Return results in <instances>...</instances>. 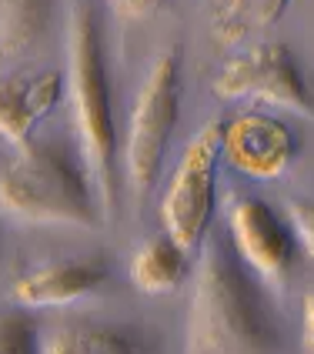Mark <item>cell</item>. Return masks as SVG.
Wrapping results in <instances>:
<instances>
[{
  "instance_id": "1",
  "label": "cell",
  "mask_w": 314,
  "mask_h": 354,
  "mask_svg": "<svg viewBox=\"0 0 314 354\" xmlns=\"http://www.w3.org/2000/svg\"><path fill=\"white\" fill-rule=\"evenodd\" d=\"M237 251L221 237H204L187 315V354H277V328L268 297L261 295Z\"/></svg>"
},
{
  "instance_id": "16",
  "label": "cell",
  "mask_w": 314,
  "mask_h": 354,
  "mask_svg": "<svg viewBox=\"0 0 314 354\" xmlns=\"http://www.w3.org/2000/svg\"><path fill=\"white\" fill-rule=\"evenodd\" d=\"M288 224L308 257H314V201H288Z\"/></svg>"
},
{
  "instance_id": "12",
  "label": "cell",
  "mask_w": 314,
  "mask_h": 354,
  "mask_svg": "<svg viewBox=\"0 0 314 354\" xmlns=\"http://www.w3.org/2000/svg\"><path fill=\"white\" fill-rule=\"evenodd\" d=\"M291 0H217L214 17H211V37L221 47L241 44L251 34L268 30L281 20Z\"/></svg>"
},
{
  "instance_id": "2",
  "label": "cell",
  "mask_w": 314,
  "mask_h": 354,
  "mask_svg": "<svg viewBox=\"0 0 314 354\" xmlns=\"http://www.w3.org/2000/svg\"><path fill=\"white\" fill-rule=\"evenodd\" d=\"M67 91L74 107L80 164L94 184L104 221L118 214V127L111 80L100 50V30L87 0H74L67 27Z\"/></svg>"
},
{
  "instance_id": "4",
  "label": "cell",
  "mask_w": 314,
  "mask_h": 354,
  "mask_svg": "<svg viewBox=\"0 0 314 354\" xmlns=\"http://www.w3.org/2000/svg\"><path fill=\"white\" fill-rule=\"evenodd\" d=\"M177 111H181V50L171 47L151 64L127 127L124 144V171L127 184L138 197H144L160 177L167 147L174 138Z\"/></svg>"
},
{
  "instance_id": "8",
  "label": "cell",
  "mask_w": 314,
  "mask_h": 354,
  "mask_svg": "<svg viewBox=\"0 0 314 354\" xmlns=\"http://www.w3.org/2000/svg\"><path fill=\"white\" fill-rule=\"evenodd\" d=\"M224 158L241 174L255 180H275L288 174L297 158V138L284 120L271 114H237L224 124Z\"/></svg>"
},
{
  "instance_id": "14",
  "label": "cell",
  "mask_w": 314,
  "mask_h": 354,
  "mask_svg": "<svg viewBox=\"0 0 314 354\" xmlns=\"http://www.w3.org/2000/svg\"><path fill=\"white\" fill-rule=\"evenodd\" d=\"M40 354H144L131 335L104 324H67L50 331Z\"/></svg>"
},
{
  "instance_id": "7",
  "label": "cell",
  "mask_w": 314,
  "mask_h": 354,
  "mask_svg": "<svg viewBox=\"0 0 314 354\" xmlns=\"http://www.w3.org/2000/svg\"><path fill=\"white\" fill-rule=\"evenodd\" d=\"M231 241L237 257L271 288H284V281L295 268L297 237L291 224L257 197H241L231 207Z\"/></svg>"
},
{
  "instance_id": "5",
  "label": "cell",
  "mask_w": 314,
  "mask_h": 354,
  "mask_svg": "<svg viewBox=\"0 0 314 354\" xmlns=\"http://www.w3.org/2000/svg\"><path fill=\"white\" fill-rule=\"evenodd\" d=\"M224 158V120H211L187 140L177 160L167 191L160 197V221L177 248L194 251L204 244L211 211H214V174Z\"/></svg>"
},
{
  "instance_id": "3",
  "label": "cell",
  "mask_w": 314,
  "mask_h": 354,
  "mask_svg": "<svg viewBox=\"0 0 314 354\" xmlns=\"http://www.w3.org/2000/svg\"><path fill=\"white\" fill-rule=\"evenodd\" d=\"M0 211L27 224L94 227L100 214L87 167L50 140H30L0 171Z\"/></svg>"
},
{
  "instance_id": "15",
  "label": "cell",
  "mask_w": 314,
  "mask_h": 354,
  "mask_svg": "<svg viewBox=\"0 0 314 354\" xmlns=\"http://www.w3.org/2000/svg\"><path fill=\"white\" fill-rule=\"evenodd\" d=\"M0 354H37V328L27 315H0Z\"/></svg>"
},
{
  "instance_id": "6",
  "label": "cell",
  "mask_w": 314,
  "mask_h": 354,
  "mask_svg": "<svg viewBox=\"0 0 314 354\" xmlns=\"http://www.w3.org/2000/svg\"><path fill=\"white\" fill-rule=\"evenodd\" d=\"M221 100H257L314 120V94L284 44H261L221 67L211 84Z\"/></svg>"
},
{
  "instance_id": "11",
  "label": "cell",
  "mask_w": 314,
  "mask_h": 354,
  "mask_svg": "<svg viewBox=\"0 0 314 354\" xmlns=\"http://www.w3.org/2000/svg\"><path fill=\"white\" fill-rule=\"evenodd\" d=\"M184 248H177L171 237H154L131 257V284L140 295H171L181 288L187 274Z\"/></svg>"
},
{
  "instance_id": "9",
  "label": "cell",
  "mask_w": 314,
  "mask_h": 354,
  "mask_svg": "<svg viewBox=\"0 0 314 354\" xmlns=\"http://www.w3.org/2000/svg\"><path fill=\"white\" fill-rule=\"evenodd\" d=\"M104 284H107V268L100 257H74V261H50V264H40L34 271L20 274L10 284L7 297L24 311L64 308V304L98 295Z\"/></svg>"
},
{
  "instance_id": "18",
  "label": "cell",
  "mask_w": 314,
  "mask_h": 354,
  "mask_svg": "<svg viewBox=\"0 0 314 354\" xmlns=\"http://www.w3.org/2000/svg\"><path fill=\"white\" fill-rule=\"evenodd\" d=\"M301 335H304V348L308 354H314V291L304 301V324H301Z\"/></svg>"
},
{
  "instance_id": "13",
  "label": "cell",
  "mask_w": 314,
  "mask_h": 354,
  "mask_svg": "<svg viewBox=\"0 0 314 354\" xmlns=\"http://www.w3.org/2000/svg\"><path fill=\"white\" fill-rule=\"evenodd\" d=\"M50 24V0H0V57L27 54Z\"/></svg>"
},
{
  "instance_id": "17",
  "label": "cell",
  "mask_w": 314,
  "mask_h": 354,
  "mask_svg": "<svg viewBox=\"0 0 314 354\" xmlns=\"http://www.w3.org/2000/svg\"><path fill=\"white\" fill-rule=\"evenodd\" d=\"M107 3L124 20H151L167 0H107Z\"/></svg>"
},
{
  "instance_id": "10",
  "label": "cell",
  "mask_w": 314,
  "mask_h": 354,
  "mask_svg": "<svg viewBox=\"0 0 314 354\" xmlns=\"http://www.w3.org/2000/svg\"><path fill=\"white\" fill-rule=\"evenodd\" d=\"M64 77L57 71H47L27 80H0V138L7 144L27 147L30 134L60 100Z\"/></svg>"
}]
</instances>
